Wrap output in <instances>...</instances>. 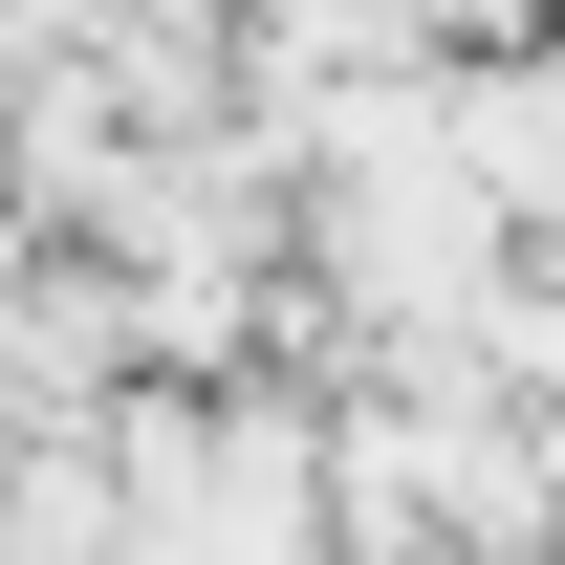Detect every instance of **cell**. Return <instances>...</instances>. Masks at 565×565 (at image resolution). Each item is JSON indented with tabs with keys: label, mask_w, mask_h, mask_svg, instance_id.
<instances>
[{
	"label": "cell",
	"mask_w": 565,
	"mask_h": 565,
	"mask_svg": "<svg viewBox=\"0 0 565 565\" xmlns=\"http://www.w3.org/2000/svg\"><path fill=\"white\" fill-rule=\"evenodd\" d=\"M544 44H565V0H544Z\"/></svg>",
	"instance_id": "1"
}]
</instances>
